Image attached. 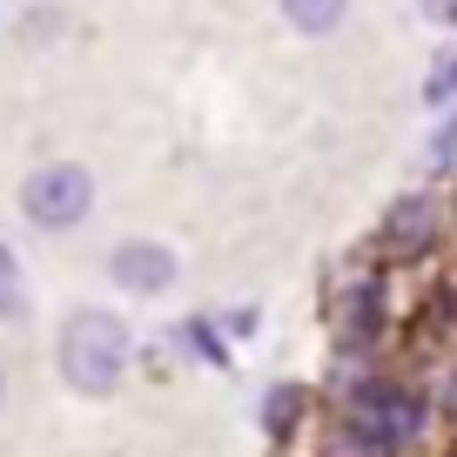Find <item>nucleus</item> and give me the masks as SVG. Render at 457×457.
Returning a JSON list of instances; mask_svg holds the SVG:
<instances>
[{
  "label": "nucleus",
  "mask_w": 457,
  "mask_h": 457,
  "mask_svg": "<svg viewBox=\"0 0 457 457\" xmlns=\"http://www.w3.org/2000/svg\"><path fill=\"white\" fill-rule=\"evenodd\" d=\"M129 323L108 310H74L68 329H61V377H68L81 397H114L121 377H129Z\"/></svg>",
  "instance_id": "1"
},
{
  "label": "nucleus",
  "mask_w": 457,
  "mask_h": 457,
  "mask_svg": "<svg viewBox=\"0 0 457 457\" xmlns=\"http://www.w3.org/2000/svg\"><path fill=\"white\" fill-rule=\"evenodd\" d=\"M417 430H424V403H417L403 384H390V377L357 384V397L343 411V437H350V451H363V457H397Z\"/></svg>",
  "instance_id": "2"
},
{
  "label": "nucleus",
  "mask_w": 457,
  "mask_h": 457,
  "mask_svg": "<svg viewBox=\"0 0 457 457\" xmlns=\"http://www.w3.org/2000/svg\"><path fill=\"white\" fill-rule=\"evenodd\" d=\"M87 202H95V182H87L81 162H54V169L28 175V188H21V209L34 228H74L87 215Z\"/></svg>",
  "instance_id": "3"
},
{
  "label": "nucleus",
  "mask_w": 457,
  "mask_h": 457,
  "mask_svg": "<svg viewBox=\"0 0 457 457\" xmlns=\"http://www.w3.org/2000/svg\"><path fill=\"white\" fill-rule=\"evenodd\" d=\"M108 276L121 289H135V296H162V289L175 283V249H162V243H121L108 256Z\"/></svg>",
  "instance_id": "4"
},
{
  "label": "nucleus",
  "mask_w": 457,
  "mask_h": 457,
  "mask_svg": "<svg viewBox=\"0 0 457 457\" xmlns=\"http://www.w3.org/2000/svg\"><path fill=\"white\" fill-rule=\"evenodd\" d=\"M430 228H437V209H430L424 195H411V202H397V209H390L384 243H390V249H424V243H430Z\"/></svg>",
  "instance_id": "5"
},
{
  "label": "nucleus",
  "mask_w": 457,
  "mask_h": 457,
  "mask_svg": "<svg viewBox=\"0 0 457 457\" xmlns=\"http://www.w3.org/2000/svg\"><path fill=\"white\" fill-rule=\"evenodd\" d=\"M283 14L296 21L303 34H329L343 14H350V0H283Z\"/></svg>",
  "instance_id": "6"
},
{
  "label": "nucleus",
  "mask_w": 457,
  "mask_h": 457,
  "mask_svg": "<svg viewBox=\"0 0 457 457\" xmlns=\"http://www.w3.org/2000/svg\"><path fill=\"white\" fill-rule=\"evenodd\" d=\"M303 411V390H270V403H262V417H270V430H289V417Z\"/></svg>",
  "instance_id": "7"
},
{
  "label": "nucleus",
  "mask_w": 457,
  "mask_h": 457,
  "mask_svg": "<svg viewBox=\"0 0 457 457\" xmlns=\"http://www.w3.org/2000/svg\"><path fill=\"white\" fill-rule=\"evenodd\" d=\"M451 21H457V7H451Z\"/></svg>",
  "instance_id": "8"
}]
</instances>
